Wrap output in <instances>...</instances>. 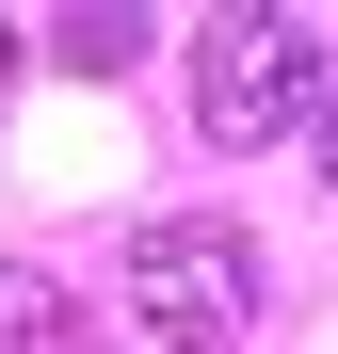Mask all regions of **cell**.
<instances>
[{
    "label": "cell",
    "instance_id": "obj_2",
    "mask_svg": "<svg viewBox=\"0 0 338 354\" xmlns=\"http://www.w3.org/2000/svg\"><path fill=\"white\" fill-rule=\"evenodd\" d=\"M145 322L161 338H194V354H225L258 322V258H242V225H145Z\"/></svg>",
    "mask_w": 338,
    "mask_h": 354
},
{
    "label": "cell",
    "instance_id": "obj_4",
    "mask_svg": "<svg viewBox=\"0 0 338 354\" xmlns=\"http://www.w3.org/2000/svg\"><path fill=\"white\" fill-rule=\"evenodd\" d=\"M65 65H97V81L145 65V17H129V0H113V17H65Z\"/></svg>",
    "mask_w": 338,
    "mask_h": 354
},
{
    "label": "cell",
    "instance_id": "obj_6",
    "mask_svg": "<svg viewBox=\"0 0 338 354\" xmlns=\"http://www.w3.org/2000/svg\"><path fill=\"white\" fill-rule=\"evenodd\" d=\"M306 145H322V177H338V113H322V129H306Z\"/></svg>",
    "mask_w": 338,
    "mask_h": 354
},
{
    "label": "cell",
    "instance_id": "obj_5",
    "mask_svg": "<svg viewBox=\"0 0 338 354\" xmlns=\"http://www.w3.org/2000/svg\"><path fill=\"white\" fill-rule=\"evenodd\" d=\"M17 65H32V32H17V17H0V81H17Z\"/></svg>",
    "mask_w": 338,
    "mask_h": 354
},
{
    "label": "cell",
    "instance_id": "obj_3",
    "mask_svg": "<svg viewBox=\"0 0 338 354\" xmlns=\"http://www.w3.org/2000/svg\"><path fill=\"white\" fill-rule=\"evenodd\" d=\"M0 354H65V290L48 274H0Z\"/></svg>",
    "mask_w": 338,
    "mask_h": 354
},
{
    "label": "cell",
    "instance_id": "obj_1",
    "mask_svg": "<svg viewBox=\"0 0 338 354\" xmlns=\"http://www.w3.org/2000/svg\"><path fill=\"white\" fill-rule=\"evenodd\" d=\"M194 113H209L225 145H290V129H322V113H338L322 32H306V17H209V32H194Z\"/></svg>",
    "mask_w": 338,
    "mask_h": 354
}]
</instances>
